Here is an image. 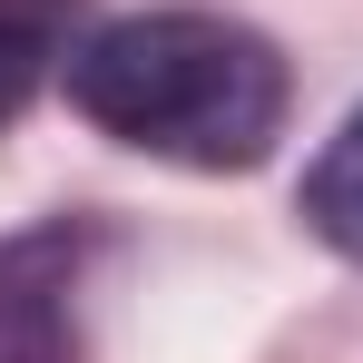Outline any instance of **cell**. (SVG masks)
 <instances>
[{"mask_svg":"<svg viewBox=\"0 0 363 363\" xmlns=\"http://www.w3.org/2000/svg\"><path fill=\"white\" fill-rule=\"evenodd\" d=\"M69 99L138 157L226 177L285 138L295 79H285V50L226 10H138L69 50Z\"/></svg>","mask_w":363,"mask_h":363,"instance_id":"6da1fadb","label":"cell"},{"mask_svg":"<svg viewBox=\"0 0 363 363\" xmlns=\"http://www.w3.org/2000/svg\"><path fill=\"white\" fill-rule=\"evenodd\" d=\"M50 60H60V0H0V128L30 108Z\"/></svg>","mask_w":363,"mask_h":363,"instance_id":"277c9868","label":"cell"},{"mask_svg":"<svg viewBox=\"0 0 363 363\" xmlns=\"http://www.w3.org/2000/svg\"><path fill=\"white\" fill-rule=\"evenodd\" d=\"M0 363H79V236H0Z\"/></svg>","mask_w":363,"mask_h":363,"instance_id":"7a4b0ae2","label":"cell"},{"mask_svg":"<svg viewBox=\"0 0 363 363\" xmlns=\"http://www.w3.org/2000/svg\"><path fill=\"white\" fill-rule=\"evenodd\" d=\"M295 206H304V226L334 245L344 265H363V108L324 138V157L304 167V196H295Z\"/></svg>","mask_w":363,"mask_h":363,"instance_id":"3957f363","label":"cell"}]
</instances>
